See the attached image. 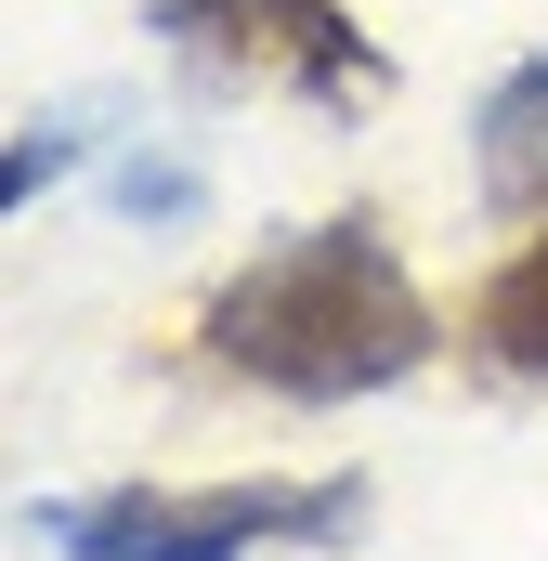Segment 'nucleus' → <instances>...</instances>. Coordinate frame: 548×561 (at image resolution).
Returning a JSON list of instances; mask_svg holds the SVG:
<instances>
[{
	"label": "nucleus",
	"mask_w": 548,
	"mask_h": 561,
	"mask_svg": "<svg viewBox=\"0 0 548 561\" xmlns=\"http://www.w3.org/2000/svg\"><path fill=\"white\" fill-rule=\"evenodd\" d=\"M196 196H209V183L170 170V157H132V170H118V209H132V222H196Z\"/></svg>",
	"instance_id": "nucleus-6"
},
{
	"label": "nucleus",
	"mask_w": 548,
	"mask_h": 561,
	"mask_svg": "<svg viewBox=\"0 0 548 561\" xmlns=\"http://www.w3.org/2000/svg\"><path fill=\"white\" fill-rule=\"evenodd\" d=\"M157 39L249 79V92H300V105H366L392 92L379 39L340 13V0H157Z\"/></svg>",
	"instance_id": "nucleus-2"
},
{
	"label": "nucleus",
	"mask_w": 548,
	"mask_h": 561,
	"mask_svg": "<svg viewBox=\"0 0 548 561\" xmlns=\"http://www.w3.org/2000/svg\"><path fill=\"white\" fill-rule=\"evenodd\" d=\"M483 196L496 209H548V53L496 79L483 105Z\"/></svg>",
	"instance_id": "nucleus-4"
},
{
	"label": "nucleus",
	"mask_w": 548,
	"mask_h": 561,
	"mask_svg": "<svg viewBox=\"0 0 548 561\" xmlns=\"http://www.w3.org/2000/svg\"><path fill=\"white\" fill-rule=\"evenodd\" d=\"M483 340H496V366H548V236H523L510 275L483 287Z\"/></svg>",
	"instance_id": "nucleus-5"
},
{
	"label": "nucleus",
	"mask_w": 548,
	"mask_h": 561,
	"mask_svg": "<svg viewBox=\"0 0 548 561\" xmlns=\"http://www.w3.org/2000/svg\"><path fill=\"white\" fill-rule=\"evenodd\" d=\"M66 157H79V131H66V118H26V144L0 157V209H26V196H39V183L66 170Z\"/></svg>",
	"instance_id": "nucleus-7"
},
{
	"label": "nucleus",
	"mask_w": 548,
	"mask_h": 561,
	"mask_svg": "<svg viewBox=\"0 0 548 561\" xmlns=\"http://www.w3.org/2000/svg\"><path fill=\"white\" fill-rule=\"evenodd\" d=\"M209 366L262 379L287 405H353V392H392L406 366H431V300L366 222H327L209 300Z\"/></svg>",
	"instance_id": "nucleus-1"
},
{
	"label": "nucleus",
	"mask_w": 548,
	"mask_h": 561,
	"mask_svg": "<svg viewBox=\"0 0 548 561\" xmlns=\"http://www.w3.org/2000/svg\"><path fill=\"white\" fill-rule=\"evenodd\" d=\"M353 483H222V496H105V510H26L39 536H79V561H236L262 536H353Z\"/></svg>",
	"instance_id": "nucleus-3"
}]
</instances>
